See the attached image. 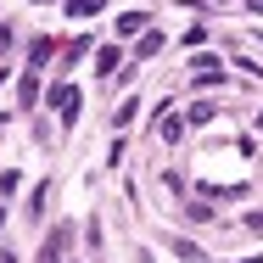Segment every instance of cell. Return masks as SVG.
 <instances>
[{
	"instance_id": "obj_16",
	"label": "cell",
	"mask_w": 263,
	"mask_h": 263,
	"mask_svg": "<svg viewBox=\"0 0 263 263\" xmlns=\"http://www.w3.org/2000/svg\"><path fill=\"white\" fill-rule=\"evenodd\" d=\"M34 6H51V0H34Z\"/></svg>"
},
{
	"instance_id": "obj_5",
	"label": "cell",
	"mask_w": 263,
	"mask_h": 263,
	"mask_svg": "<svg viewBox=\"0 0 263 263\" xmlns=\"http://www.w3.org/2000/svg\"><path fill=\"white\" fill-rule=\"evenodd\" d=\"M45 101H51V106H73V101H79V90H73V84H51Z\"/></svg>"
},
{
	"instance_id": "obj_10",
	"label": "cell",
	"mask_w": 263,
	"mask_h": 263,
	"mask_svg": "<svg viewBox=\"0 0 263 263\" xmlns=\"http://www.w3.org/2000/svg\"><path fill=\"white\" fill-rule=\"evenodd\" d=\"M40 101V79H34V73H23V106H34Z\"/></svg>"
},
{
	"instance_id": "obj_11",
	"label": "cell",
	"mask_w": 263,
	"mask_h": 263,
	"mask_svg": "<svg viewBox=\"0 0 263 263\" xmlns=\"http://www.w3.org/2000/svg\"><path fill=\"white\" fill-rule=\"evenodd\" d=\"M157 51H162V34H146V40L135 45V56H157Z\"/></svg>"
},
{
	"instance_id": "obj_12",
	"label": "cell",
	"mask_w": 263,
	"mask_h": 263,
	"mask_svg": "<svg viewBox=\"0 0 263 263\" xmlns=\"http://www.w3.org/2000/svg\"><path fill=\"white\" fill-rule=\"evenodd\" d=\"M196 6H224V0H196Z\"/></svg>"
},
{
	"instance_id": "obj_8",
	"label": "cell",
	"mask_w": 263,
	"mask_h": 263,
	"mask_svg": "<svg viewBox=\"0 0 263 263\" xmlns=\"http://www.w3.org/2000/svg\"><path fill=\"white\" fill-rule=\"evenodd\" d=\"M106 0H67V17H96Z\"/></svg>"
},
{
	"instance_id": "obj_15",
	"label": "cell",
	"mask_w": 263,
	"mask_h": 263,
	"mask_svg": "<svg viewBox=\"0 0 263 263\" xmlns=\"http://www.w3.org/2000/svg\"><path fill=\"white\" fill-rule=\"evenodd\" d=\"M252 11H263V0H252Z\"/></svg>"
},
{
	"instance_id": "obj_2",
	"label": "cell",
	"mask_w": 263,
	"mask_h": 263,
	"mask_svg": "<svg viewBox=\"0 0 263 263\" xmlns=\"http://www.w3.org/2000/svg\"><path fill=\"white\" fill-rule=\"evenodd\" d=\"M179 135H185V118H162V112H157V140H168V146H174Z\"/></svg>"
},
{
	"instance_id": "obj_1",
	"label": "cell",
	"mask_w": 263,
	"mask_h": 263,
	"mask_svg": "<svg viewBox=\"0 0 263 263\" xmlns=\"http://www.w3.org/2000/svg\"><path fill=\"white\" fill-rule=\"evenodd\" d=\"M62 247H67V230H51V241L40 247V263H62Z\"/></svg>"
},
{
	"instance_id": "obj_13",
	"label": "cell",
	"mask_w": 263,
	"mask_h": 263,
	"mask_svg": "<svg viewBox=\"0 0 263 263\" xmlns=\"http://www.w3.org/2000/svg\"><path fill=\"white\" fill-rule=\"evenodd\" d=\"M0 263H17V258H11V252H0Z\"/></svg>"
},
{
	"instance_id": "obj_4",
	"label": "cell",
	"mask_w": 263,
	"mask_h": 263,
	"mask_svg": "<svg viewBox=\"0 0 263 263\" xmlns=\"http://www.w3.org/2000/svg\"><path fill=\"white\" fill-rule=\"evenodd\" d=\"M90 45H96V40H90V34H79V40L62 51V62H67V67H73V62H84V56H90Z\"/></svg>"
},
{
	"instance_id": "obj_14",
	"label": "cell",
	"mask_w": 263,
	"mask_h": 263,
	"mask_svg": "<svg viewBox=\"0 0 263 263\" xmlns=\"http://www.w3.org/2000/svg\"><path fill=\"white\" fill-rule=\"evenodd\" d=\"M0 230H6V208H0Z\"/></svg>"
},
{
	"instance_id": "obj_9",
	"label": "cell",
	"mask_w": 263,
	"mask_h": 263,
	"mask_svg": "<svg viewBox=\"0 0 263 263\" xmlns=\"http://www.w3.org/2000/svg\"><path fill=\"white\" fill-rule=\"evenodd\" d=\"M51 56H56V40H34V51H28L34 67H40V62H51Z\"/></svg>"
},
{
	"instance_id": "obj_7",
	"label": "cell",
	"mask_w": 263,
	"mask_h": 263,
	"mask_svg": "<svg viewBox=\"0 0 263 263\" xmlns=\"http://www.w3.org/2000/svg\"><path fill=\"white\" fill-rule=\"evenodd\" d=\"M140 28H146V11H123L118 17V34H140Z\"/></svg>"
},
{
	"instance_id": "obj_3",
	"label": "cell",
	"mask_w": 263,
	"mask_h": 263,
	"mask_svg": "<svg viewBox=\"0 0 263 263\" xmlns=\"http://www.w3.org/2000/svg\"><path fill=\"white\" fill-rule=\"evenodd\" d=\"M168 252H174V258H185V263H208V252H202V247H191V241H168Z\"/></svg>"
},
{
	"instance_id": "obj_6",
	"label": "cell",
	"mask_w": 263,
	"mask_h": 263,
	"mask_svg": "<svg viewBox=\"0 0 263 263\" xmlns=\"http://www.w3.org/2000/svg\"><path fill=\"white\" fill-rule=\"evenodd\" d=\"M96 73H118V45H101L96 51Z\"/></svg>"
}]
</instances>
